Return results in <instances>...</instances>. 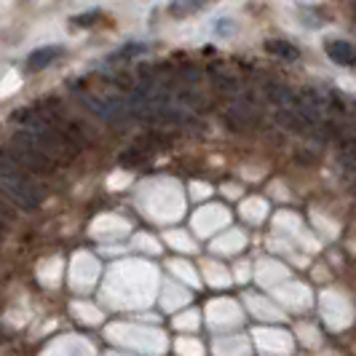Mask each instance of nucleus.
<instances>
[{
    "label": "nucleus",
    "mask_w": 356,
    "mask_h": 356,
    "mask_svg": "<svg viewBox=\"0 0 356 356\" xmlns=\"http://www.w3.org/2000/svg\"><path fill=\"white\" fill-rule=\"evenodd\" d=\"M62 54L59 46H43V49H38V51L30 54V59H27V70L35 72V70H43V67H49L54 59Z\"/></svg>",
    "instance_id": "nucleus-5"
},
{
    "label": "nucleus",
    "mask_w": 356,
    "mask_h": 356,
    "mask_svg": "<svg viewBox=\"0 0 356 356\" xmlns=\"http://www.w3.org/2000/svg\"><path fill=\"white\" fill-rule=\"evenodd\" d=\"M14 220V212H11V204L0 196V222H11Z\"/></svg>",
    "instance_id": "nucleus-7"
},
{
    "label": "nucleus",
    "mask_w": 356,
    "mask_h": 356,
    "mask_svg": "<svg viewBox=\"0 0 356 356\" xmlns=\"http://www.w3.org/2000/svg\"><path fill=\"white\" fill-rule=\"evenodd\" d=\"M97 14H86V17H75V24H86V27H89V24H94V22H97Z\"/></svg>",
    "instance_id": "nucleus-9"
},
{
    "label": "nucleus",
    "mask_w": 356,
    "mask_h": 356,
    "mask_svg": "<svg viewBox=\"0 0 356 356\" xmlns=\"http://www.w3.org/2000/svg\"><path fill=\"white\" fill-rule=\"evenodd\" d=\"M209 75H212L214 89L222 91V94H228V97H233V99H238V97L247 94V91L241 89V81H238L236 72H233V65L212 62V65H209Z\"/></svg>",
    "instance_id": "nucleus-3"
},
{
    "label": "nucleus",
    "mask_w": 356,
    "mask_h": 356,
    "mask_svg": "<svg viewBox=\"0 0 356 356\" xmlns=\"http://www.w3.org/2000/svg\"><path fill=\"white\" fill-rule=\"evenodd\" d=\"M6 153L11 156V159L17 161L19 166L24 169V172H33V175H43V177H49V175H54L56 172V161L49 159L46 153H40L35 145L24 143V140H19V137H14V143H11V147H6Z\"/></svg>",
    "instance_id": "nucleus-2"
},
{
    "label": "nucleus",
    "mask_w": 356,
    "mask_h": 356,
    "mask_svg": "<svg viewBox=\"0 0 356 356\" xmlns=\"http://www.w3.org/2000/svg\"><path fill=\"white\" fill-rule=\"evenodd\" d=\"M198 8H204V6H201V3H188V6H172L169 11H172V14H179V11H198Z\"/></svg>",
    "instance_id": "nucleus-8"
},
{
    "label": "nucleus",
    "mask_w": 356,
    "mask_h": 356,
    "mask_svg": "<svg viewBox=\"0 0 356 356\" xmlns=\"http://www.w3.org/2000/svg\"><path fill=\"white\" fill-rule=\"evenodd\" d=\"M324 49H327V56H330L335 65H343V67L356 65V46H351L348 40H330Z\"/></svg>",
    "instance_id": "nucleus-4"
},
{
    "label": "nucleus",
    "mask_w": 356,
    "mask_h": 356,
    "mask_svg": "<svg viewBox=\"0 0 356 356\" xmlns=\"http://www.w3.org/2000/svg\"><path fill=\"white\" fill-rule=\"evenodd\" d=\"M0 196L22 209H38L43 201V188L6 150H0Z\"/></svg>",
    "instance_id": "nucleus-1"
},
{
    "label": "nucleus",
    "mask_w": 356,
    "mask_h": 356,
    "mask_svg": "<svg viewBox=\"0 0 356 356\" xmlns=\"http://www.w3.org/2000/svg\"><path fill=\"white\" fill-rule=\"evenodd\" d=\"M266 51L273 54V56H282V59H286V62H292V59L300 56V51H298L289 40H282V38H270V40H266Z\"/></svg>",
    "instance_id": "nucleus-6"
}]
</instances>
